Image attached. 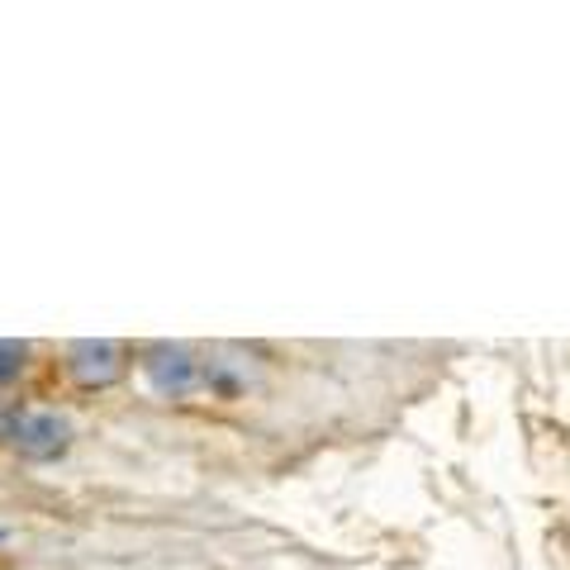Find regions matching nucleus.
<instances>
[{
    "label": "nucleus",
    "mask_w": 570,
    "mask_h": 570,
    "mask_svg": "<svg viewBox=\"0 0 570 570\" xmlns=\"http://www.w3.org/2000/svg\"><path fill=\"white\" fill-rule=\"evenodd\" d=\"M10 448L24 461H58L71 448V419L52 414V409H39V414H24L10 428Z\"/></svg>",
    "instance_id": "nucleus-2"
},
{
    "label": "nucleus",
    "mask_w": 570,
    "mask_h": 570,
    "mask_svg": "<svg viewBox=\"0 0 570 570\" xmlns=\"http://www.w3.org/2000/svg\"><path fill=\"white\" fill-rule=\"evenodd\" d=\"M142 381H148L157 395L181 400L205 381V366H200V356H195V347H186V343H153V347H142Z\"/></svg>",
    "instance_id": "nucleus-1"
},
{
    "label": "nucleus",
    "mask_w": 570,
    "mask_h": 570,
    "mask_svg": "<svg viewBox=\"0 0 570 570\" xmlns=\"http://www.w3.org/2000/svg\"><path fill=\"white\" fill-rule=\"evenodd\" d=\"M29 366V343H14V337H0V385L20 381V371Z\"/></svg>",
    "instance_id": "nucleus-4"
},
{
    "label": "nucleus",
    "mask_w": 570,
    "mask_h": 570,
    "mask_svg": "<svg viewBox=\"0 0 570 570\" xmlns=\"http://www.w3.org/2000/svg\"><path fill=\"white\" fill-rule=\"evenodd\" d=\"M67 371L81 390H105L124 376V347L115 337H77L67 343Z\"/></svg>",
    "instance_id": "nucleus-3"
}]
</instances>
